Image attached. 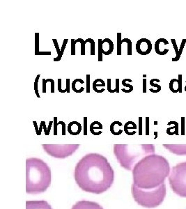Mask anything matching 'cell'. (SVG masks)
Instances as JSON below:
<instances>
[{
	"label": "cell",
	"mask_w": 186,
	"mask_h": 209,
	"mask_svg": "<svg viewBox=\"0 0 186 209\" xmlns=\"http://www.w3.org/2000/svg\"><path fill=\"white\" fill-rule=\"evenodd\" d=\"M74 178L83 191L100 195L112 187L114 172L105 157L91 153L82 158L77 164Z\"/></svg>",
	"instance_id": "cell-1"
},
{
	"label": "cell",
	"mask_w": 186,
	"mask_h": 209,
	"mask_svg": "<svg viewBox=\"0 0 186 209\" xmlns=\"http://www.w3.org/2000/svg\"><path fill=\"white\" fill-rule=\"evenodd\" d=\"M133 171V183L144 189L156 188L165 183L169 176V163L164 157L148 156L135 164Z\"/></svg>",
	"instance_id": "cell-2"
},
{
	"label": "cell",
	"mask_w": 186,
	"mask_h": 209,
	"mask_svg": "<svg viewBox=\"0 0 186 209\" xmlns=\"http://www.w3.org/2000/svg\"><path fill=\"white\" fill-rule=\"evenodd\" d=\"M51 184V170L40 159L26 160V192L38 195L45 192Z\"/></svg>",
	"instance_id": "cell-3"
},
{
	"label": "cell",
	"mask_w": 186,
	"mask_h": 209,
	"mask_svg": "<svg viewBox=\"0 0 186 209\" xmlns=\"http://www.w3.org/2000/svg\"><path fill=\"white\" fill-rule=\"evenodd\" d=\"M131 192L134 200L140 206L146 209H154L163 202L166 196V185L151 189H144L137 187L133 183Z\"/></svg>",
	"instance_id": "cell-4"
},
{
	"label": "cell",
	"mask_w": 186,
	"mask_h": 209,
	"mask_svg": "<svg viewBox=\"0 0 186 209\" xmlns=\"http://www.w3.org/2000/svg\"><path fill=\"white\" fill-rule=\"evenodd\" d=\"M169 182L175 194L186 198V162L173 167L169 176Z\"/></svg>",
	"instance_id": "cell-5"
},
{
	"label": "cell",
	"mask_w": 186,
	"mask_h": 209,
	"mask_svg": "<svg viewBox=\"0 0 186 209\" xmlns=\"http://www.w3.org/2000/svg\"><path fill=\"white\" fill-rule=\"evenodd\" d=\"M44 149H45L46 151L51 156L54 157H58V158H64L66 157L71 155L74 152L75 149L74 148H67V149H56L52 148V146H43Z\"/></svg>",
	"instance_id": "cell-6"
},
{
	"label": "cell",
	"mask_w": 186,
	"mask_h": 209,
	"mask_svg": "<svg viewBox=\"0 0 186 209\" xmlns=\"http://www.w3.org/2000/svg\"><path fill=\"white\" fill-rule=\"evenodd\" d=\"M136 51L141 55H147L152 50V43L147 39H141L136 43Z\"/></svg>",
	"instance_id": "cell-7"
},
{
	"label": "cell",
	"mask_w": 186,
	"mask_h": 209,
	"mask_svg": "<svg viewBox=\"0 0 186 209\" xmlns=\"http://www.w3.org/2000/svg\"><path fill=\"white\" fill-rule=\"evenodd\" d=\"M71 209H104L99 203L91 201H80L75 203Z\"/></svg>",
	"instance_id": "cell-8"
},
{
	"label": "cell",
	"mask_w": 186,
	"mask_h": 209,
	"mask_svg": "<svg viewBox=\"0 0 186 209\" xmlns=\"http://www.w3.org/2000/svg\"><path fill=\"white\" fill-rule=\"evenodd\" d=\"M98 41L103 54L109 55L112 53L114 50V43L112 40L109 39H105L104 40L99 39Z\"/></svg>",
	"instance_id": "cell-9"
},
{
	"label": "cell",
	"mask_w": 186,
	"mask_h": 209,
	"mask_svg": "<svg viewBox=\"0 0 186 209\" xmlns=\"http://www.w3.org/2000/svg\"><path fill=\"white\" fill-rule=\"evenodd\" d=\"M169 45L168 40L165 39H159L156 40L155 43V51L159 55H165L169 52V49L165 46Z\"/></svg>",
	"instance_id": "cell-10"
},
{
	"label": "cell",
	"mask_w": 186,
	"mask_h": 209,
	"mask_svg": "<svg viewBox=\"0 0 186 209\" xmlns=\"http://www.w3.org/2000/svg\"><path fill=\"white\" fill-rule=\"evenodd\" d=\"M26 209H52L46 201H27Z\"/></svg>",
	"instance_id": "cell-11"
},
{
	"label": "cell",
	"mask_w": 186,
	"mask_h": 209,
	"mask_svg": "<svg viewBox=\"0 0 186 209\" xmlns=\"http://www.w3.org/2000/svg\"><path fill=\"white\" fill-rule=\"evenodd\" d=\"M82 128L81 124L78 121H75L69 123V124L67 127V130L68 131V132L71 135H79L80 132L82 131Z\"/></svg>",
	"instance_id": "cell-12"
},
{
	"label": "cell",
	"mask_w": 186,
	"mask_h": 209,
	"mask_svg": "<svg viewBox=\"0 0 186 209\" xmlns=\"http://www.w3.org/2000/svg\"><path fill=\"white\" fill-rule=\"evenodd\" d=\"M169 88L173 93H178L180 91L179 81L178 79L173 78L170 80L169 84Z\"/></svg>",
	"instance_id": "cell-13"
},
{
	"label": "cell",
	"mask_w": 186,
	"mask_h": 209,
	"mask_svg": "<svg viewBox=\"0 0 186 209\" xmlns=\"http://www.w3.org/2000/svg\"><path fill=\"white\" fill-rule=\"evenodd\" d=\"M173 125L172 127L169 128L167 130V134L170 135H172L173 134L179 135V124L176 121H170L168 123V125Z\"/></svg>",
	"instance_id": "cell-14"
},
{
	"label": "cell",
	"mask_w": 186,
	"mask_h": 209,
	"mask_svg": "<svg viewBox=\"0 0 186 209\" xmlns=\"http://www.w3.org/2000/svg\"><path fill=\"white\" fill-rule=\"evenodd\" d=\"M160 82V80L158 79L154 78L151 79V80H150V85H151L153 88L150 89L149 91L151 92H152V93H158V92L160 91L161 89H162L161 86L155 83V82Z\"/></svg>",
	"instance_id": "cell-15"
},
{
	"label": "cell",
	"mask_w": 186,
	"mask_h": 209,
	"mask_svg": "<svg viewBox=\"0 0 186 209\" xmlns=\"http://www.w3.org/2000/svg\"><path fill=\"white\" fill-rule=\"evenodd\" d=\"M106 86V84H105V81H103L102 79L100 78L95 79V80L93 81V85H92L93 91L95 92H96V93H100V91H99L98 89V87H104V86Z\"/></svg>",
	"instance_id": "cell-16"
},
{
	"label": "cell",
	"mask_w": 186,
	"mask_h": 209,
	"mask_svg": "<svg viewBox=\"0 0 186 209\" xmlns=\"http://www.w3.org/2000/svg\"><path fill=\"white\" fill-rule=\"evenodd\" d=\"M171 42L172 43L173 47V49L175 50V52H176V57H173L172 59V61H178L180 59V56H179V48H178V46H177V44H176V40L173 39H171Z\"/></svg>",
	"instance_id": "cell-17"
},
{
	"label": "cell",
	"mask_w": 186,
	"mask_h": 209,
	"mask_svg": "<svg viewBox=\"0 0 186 209\" xmlns=\"http://www.w3.org/2000/svg\"><path fill=\"white\" fill-rule=\"evenodd\" d=\"M90 131L92 134H94V132L96 129H103V125L102 124H100L99 121H93V123H91L89 127Z\"/></svg>",
	"instance_id": "cell-18"
},
{
	"label": "cell",
	"mask_w": 186,
	"mask_h": 209,
	"mask_svg": "<svg viewBox=\"0 0 186 209\" xmlns=\"http://www.w3.org/2000/svg\"><path fill=\"white\" fill-rule=\"evenodd\" d=\"M52 41H53L55 49H56V50H57V54H58L57 57H56V58L54 59V61H60V60L61 59V58H62L61 56V49H60L59 47V44H58L57 40L54 39H52Z\"/></svg>",
	"instance_id": "cell-19"
},
{
	"label": "cell",
	"mask_w": 186,
	"mask_h": 209,
	"mask_svg": "<svg viewBox=\"0 0 186 209\" xmlns=\"http://www.w3.org/2000/svg\"><path fill=\"white\" fill-rule=\"evenodd\" d=\"M121 33H117V55H121V45H122Z\"/></svg>",
	"instance_id": "cell-20"
},
{
	"label": "cell",
	"mask_w": 186,
	"mask_h": 209,
	"mask_svg": "<svg viewBox=\"0 0 186 209\" xmlns=\"http://www.w3.org/2000/svg\"><path fill=\"white\" fill-rule=\"evenodd\" d=\"M77 82H80V84L83 85V84H84V80L82 79L77 78L73 80V82H72V85H71V88H72L73 91L75 92V93H81V92H80V91H78L77 89L76 88V83H77Z\"/></svg>",
	"instance_id": "cell-21"
},
{
	"label": "cell",
	"mask_w": 186,
	"mask_h": 209,
	"mask_svg": "<svg viewBox=\"0 0 186 209\" xmlns=\"http://www.w3.org/2000/svg\"><path fill=\"white\" fill-rule=\"evenodd\" d=\"M39 52V33H35V55H38Z\"/></svg>",
	"instance_id": "cell-22"
},
{
	"label": "cell",
	"mask_w": 186,
	"mask_h": 209,
	"mask_svg": "<svg viewBox=\"0 0 186 209\" xmlns=\"http://www.w3.org/2000/svg\"><path fill=\"white\" fill-rule=\"evenodd\" d=\"M40 75H37L36 78L35 79V82H34V91L36 93V95L38 98H40V95H39V91H38V81H39V78H40Z\"/></svg>",
	"instance_id": "cell-23"
},
{
	"label": "cell",
	"mask_w": 186,
	"mask_h": 209,
	"mask_svg": "<svg viewBox=\"0 0 186 209\" xmlns=\"http://www.w3.org/2000/svg\"><path fill=\"white\" fill-rule=\"evenodd\" d=\"M132 82L133 80L128 78L124 79H123V81H122V85H123V86L126 87V88H128V89L130 91V92H132L133 90H134V87H133V86H132V85L128 84L127 82Z\"/></svg>",
	"instance_id": "cell-24"
},
{
	"label": "cell",
	"mask_w": 186,
	"mask_h": 209,
	"mask_svg": "<svg viewBox=\"0 0 186 209\" xmlns=\"http://www.w3.org/2000/svg\"><path fill=\"white\" fill-rule=\"evenodd\" d=\"M85 43H89L91 44V52H90V54L91 55H95V51H96V49H95V41L93 40L92 39H87L85 40Z\"/></svg>",
	"instance_id": "cell-25"
},
{
	"label": "cell",
	"mask_w": 186,
	"mask_h": 209,
	"mask_svg": "<svg viewBox=\"0 0 186 209\" xmlns=\"http://www.w3.org/2000/svg\"><path fill=\"white\" fill-rule=\"evenodd\" d=\"M123 42H126L127 44H128V55L130 56L132 55V41L131 40L129 39H122V43Z\"/></svg>",
	"instance_id": "cell-26"
},
{
	"label": "cell",
	"mask_w": 186,
	"mask_h": 209,
	"mask_svg": "<svg viewBox=\"0 0 186 209\" xmlns=\"http://www.w3.org/2000/svg\"><path fill=\"white\" fill-rule=\"evenodd\" d=\"M76 43H80L81 44V55H85V40L82 39H78L75 40Z\"/></svg>",
	"instance_id": "cell-27"
},
{
	"label": "cell",
	"mask_w": 186,
	"mask_h": 209,
	"mask_svg": "<svg viewBox=\"0 0 186 209\" xmlns=\"http://www.w3.org/2000/svg\"><path fill=\"white\" fill-rule=\"evenodd\" d=\"M129 129H135V130H136V129H137V125L135 124L133 125L132 126H129L128 122H126V124L124 125V131H125V132L127 133V132H128Z\"/></svg>",
	"instance_id": "cell-28"
},
{
	"label": "cell",
	"mask_w": 186,
	"mask_h": 209,
	"mask_svg": "<svg viewBox=\"0 0 186 209\" xmlns=\"http://www.w3.org/2000/svg\"><path fill=\"white\" fill-rule=\"evenodd\" d=\"M185 125H186V118L181 117V135H185Z\"/></svg>",
	"instance_id": "cell-29"
},
{
	"label": "cell",
	"mask_w": 186,
	"mask_h": 209,
	"mask_svg": "<svg viewBox=\"0 0 186 209\" xmlns=\"http://www.w3.org/2000/svg\"><path fill=\"white\" fill-rule=\"evenodd\" d=\"M76 42H75V40L72 39H71V55H75V45H76Z\"/></svg>",
	"instance_id": "cell-30"
},
{
	"label": "cell",
	"mask_w": 186,
	"mask_h": 209,
	"mask_svg": "<svg viewBox=\"0 0 186 209\" xmlns=\"http://www.w3.org/2000/svg\"><path fill=\"white\" fill-rule=\"evenodd\" d=\"M54 121V135H57V125H58V122H57V117H54L53 118Z\"/></svg>",
	"instance_id": "cell-31"
},
{
	"label": "cell",
	"mask_w": 186,
	"mask_h": 209,
	"mask_svg": "<svg viewBox=\"0 0 186 209\" xmlns=\"http://www.w3.org/2000/svg\"><path fill=\"white\" fill-rule=\"evenodd\" d=\"M86 93H90V75H86Z\"/></svg>",
	"instance_id": "cell-32"
},
{
	"label": "cell",
	"mask_w": 186,
	"mask_h": 209,
	"mask_svg": "<svg viewBox=\"0 0 186 209\" xmlns=\"http://www.w3.org/2000/svg\"><path fill=\"white\" fill-rule=\"evenodd\" d=\"M186 39H183L182 40V42L180 43V46L179 48V56L180 57L181 54H182V52H183V50L185 47V46H186Z\"/></svg>",
	"instance_id": "cell-33"
},
{
	"label": "cell",
	"mask_w": 186,
	"mask_h": 209,
	"mask_svg": "<svg viewBox=\"0 0 186 209\" xmlns=\"http://www.w3.org/2000/svg\"><path fill=\"white\" fill-rule=\"evenodd\" d=\"M107 91L109 92V93H115L114 92V89H112V86H111V83H112V79L110 78L107 79Z\"/></svg>",
	"instance_id": "cell-34"
},
{
	"label": "cell",
	"mask_w": 186,
	"mask_h": 209,
	"mask_svg": "<svg viewBox=\"0 0 186 209\" xmlns=\"http://www.w3.org/2000/svg\"><path fill=\"white\" fill-rule=\"evenodd\" d=\"M46 82H50L51 83V89H50V92L51 93H54V81L52 79H46Z\"/></svg>",
	"instance_id": "cell-35"
},
{
	"label": "cell",
	"mask_w": 186,
	"mask_h": 209,
	"mask_svg": "<svg viewBox=\"0 0 186 209\" xmlns=\"http://www.w3.org/2000/svg\"><path fill=\"white\" fill-rule=\"evenodd\" d=\"M70 83H71V80L70 79H66V89L64 90V93H70Z\"/></svg>",
	"instance_id": "cell-36"
},
{
	"label": "cell",
	"mask_w": 186,
	"mask_h": 209,
	"mask_svg": "<svg viewBox=\"0 0 186 209\" xmlns=\"http://www.w3.org/2000/svg\"><path fill=\"white\" fill-rule=\"evenodd\" d=\"M139 134L141 135L142 134V117H139Z\"/></svg>",
	"instance_id": "cell-37"
},
{
	"label": "cell",
	"mask_w": 186,
	"mask_h": 209,
	"mask_svg": "<svg viewBox=\"0 0 186 209\" xmlns=\"http://www.w3.org/2000/svg\"><path fill=\"white\" fill-rule=\"evenodd\" d=\"M149 117H146V134H149Z\"/></svg>",
	"instance_id": "cell-38"
},
{
	"label": "cell",
	"mask_w": 186,
	"mask_h": 209,
	"mask_svg": "<svg viewBox=\"0 0 186 209\" xmlns=\"http://www.w3.org/2000/svg\"><path fill=\"white\" fill-rule=\"evenodd\" d=\"M87 134V117H84V135Z\"/></svg>",
	"instance_id": "cell-39"
},
{
	"label": "cell",
	"mask_w": 186,
	"mask_h": 209,
	"mask_svg": "<svg viewBox=\"0 0 186 209\" xmlns=\"http://www.w3.org/2000/svg\"><path fill=\"white\" fill-rule=\"evenodd\" d=\"M103 54L100 46L98 44V61H103Z\"/></svg>",
	"instance_id": "cell-40"
},
{
	"label": "cell",
	"mask_w": 186,
	"mask_h": 209,
	"mask_svg": "<svg viewBox=\"0 0 186 209\" xmlns=\"http://www.w3.org/2000/svg\"><path fill=\"white\" fill-rule=\"evenodd\" d=\"M58 125H61L62 126V134L65 135L66 134V124L64 121H59L58 122Z\"/></svg>",
	"instance_id": "cell-41"
},
{
	"label": "cell",
	"mask_w": 186,
	"mask_h": 209,
	"mask_svg": "<svg viewBox=\"0 0 186 209\" xmlns=\"http://www.w3.org/2000/svg\"><path fill=\"white\" fill-rule=\"evenodd\" d=\"M114 90V92L116 93H119V79H116V88Z\"/></svg>",
	"instance_id": "cell-42"
},
{
	"label": "cell",
	"mask_w": 186,
	"mask_h": 209,
	"mask_svg": "<svg viewBox=\"0 0 186 209\" xmlns=\"http://www.w3.org/2000/svg\"><path fill=\"white\" fill-rule=\"evenodd\" d=\"M46 79H43V89H42V91H43V93H46Z\"/></svg>",
	"instance_id": "cell-43"
},
{
	"label": "cell",
	"mask_w": 186,
	"mask_h": 209,
	"mask_svg": "<svg viewBox=\"0 0 186 209\" xmlns=\"http://www.w3.org/2000/svg\"><path fill=\"white\" fill-rule=\"evenodd\" d=\"M58 91L60 93H64V90L61 89V79H58Z\"/></svg>",
	"instance_id": "cell-44"
},
{
	"label": "cell",
	"mask_w": 186,
	"mask_h": 209,
	"mask_svg": "<svg viewBox=\"0 0 186 209\" xmlns=\"http://www.w3.org/2000/svg\"><path fill=\"white\" fill-rule=\"evenodd\" d=\"M179 85H180V91L179 93H182V79H183V77H182V75L179 74Z\"/></svg>",
	"instance_id": "cell-45"
},
{
	"label": "cell",
	"mask_w": 186,
	"mask_h": 209,
	"mask_svg": "<svg viewBox=\"0 0 186 209\" xmlns=\"http://www.w3.org/2000/svg\"><path fill=\"white\" fill-rule=\"evenodd\" d=\"M143 93H146V79H143V89H142Z\"/></svg>",
	"instance_id": "cell-46"
},
{
	"label": "cell",
	"mask_w": 186,
	"mask_h": 209,
	"mask_svg": "<svg viewBox=\"0 0 186 209\" xmlns=\"http://www.w3.org/2000/svg\"><path fill=\"white\" fill-rule=\"evenodd\" d=\"M40 123H42V124H43V129H44V131H45V135H48V133H47V130L46 128V125H45V121H41Z\"/></svg>",
	"instance_id": "cell-47"
},
{
	"label": "cell",
	"mask_w": 186,
	"mask_h": 209,
	"mask_svg": "<svg viewBox=\"0 0 186 209\" xmlns=\"http://www.w3.org/2000/svg\"><path fill=\"white\" fill-rule=\"evenodd\" d=\"M53 124L54 121H50V122H49V126H48V128H47V133H48V135H49V133H50V132L51 127H52V125Z\"/></svg>",
	"instance_id": "cell-48"
},
{
	"label": "cell",
	"mask_w": 186,
	"mask_h": 209,
	"mask_svg": "<svg viewBox=\"0 0 186 209\" xmlns=\"http://www.w3.org/2000/svg\"><path fill=\"white\" fill-rule=\"evenodd\" d=\"M33 125H34V126H35V128H36V130L37 135H39V130H38V128L37 122H36V121H33Z\"/></svg>",
	"instance_id": "cell-49"
},
{
	"label": "cell",
	"mask_w": 186,
	"mask_h": 209,
	"mask_svg": "<svg viewBox=\"0 0 186 209\" xmlns=\"http://www.w3.org/2000/svg\"><path fill=\"white\" fill-rule=\"evenodd\" d=\"M42 128H43V124H42V123H40V128H39V135H40V132H41V130H42Z\"/></svg>",
	"instance_id": "cell-50"
},
{
	"label": "cell",
	"mask_w": 186,
	"mask_h": 209,
	"mask_svg": "<svg viewBox=\"0 0 186 209\" xmlns=\"http://www.w3.org/2000/svg\"><path fill=\"white\" fill-rule=\"evenodd\" d=\"M143 77H144V78H146V75H143Z\"/></svg>",
	"instance_id": "cell-51"
},
{
	"label": "cell",
	"mask_w": 186,
	"mask_h": 209,
	"mask_svg": "<svg viewBox=\"0 0 186 209\" xmlns=\"http://www.w3.org/2000/svg\"><path fill=\"white\" fill-rule=\"evenodd\" d=\"M185 91H186V86H185Z\"/></svg>",
	"instance_id": "cell-52"
}]
</instances>
